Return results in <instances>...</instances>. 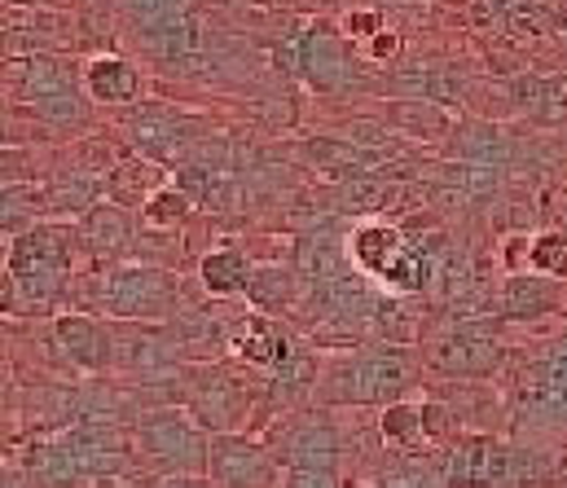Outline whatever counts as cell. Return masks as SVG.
Segmentation results:
<instances>
[{"instance_id":"27","label":"cell","mask_w":567,"mask_h":488,"mask_svg":"<svg viewBox=\"0 0 567 488\" xmlns=\"http://www.w3.org/2000/svg\"><path fill=\"white\" fill-rule=\"evenodd\" d=\"M343 27H348V35H357V40H374V35H379V13H374V9H357V13L343 18Z\"/></svg>"},{"instance_id":"26","label":"cell","mask_w":567,"mask_h":488,"mask_svg":"<svg viewBox=\"0 0 567 488\" xmlns=\"http://www.w3.org/2000/svg\"><path fill=\"white\" fill-rule=\"evenodd\" d=\"M278 488H348L339 471H282Z\"/></svg>"},{"instance_id":"11","label":"cell","mask_w":567,"mask_h":488,"mask_svg":"<svg viewBox=\"0 0 567 488\" xmlns=\"http://www.w3.org/2000/svg\"><path fill=\"white\" fill-rule=\"evenodd\" d=\"M567 427V330L519 383V427Z\"/></svg>"},{"instance_id":"7","label":"cell","mask_w":567,"mask_h":488,"mask_svg":"<svg viewBox=\"0 0 567 488\" xmlns=\"http://www.w3.org/2000/svg\"><path fill=\"white\" fill-rule=\"evenodd\" d=\"M278 458L282 471H339L343 467V432L330 414L321 409H290L282 423L274 427V436L265 440Z\"/></svg>"},{"instance_id":"22","label":"cell","mask_w":567,"mask_h":488,"mask_svg":"<svg viewBox=\"0 0 567 488\" xmlns=\"http://www.w3.org/2000/svg\"><path fill=\"white\" fill-rule=\"evenodd\" d=\"M361 488H444V458L431 467L423 463L419 454H410V458H396V467L388 471V476H379V480H370V485Z\"/></svg>"},{"instance_id":"16","label":"cell","mask_w":567,"mask_h":488,"mask_svg":"<svg viewBox=\"0 0 567 488\" xmlns=\"http://www.w3.org/2000/svg\"><path fill=\"white\" fill-rule=\"evenodd\" d=\"M84 93L102 106H128L142 93V71L120 53H97L84 66Z\"/></svg>"},{"instance_id":"28","label":"cell","mask_w":567,"mask_h":488,"mask_svg":"<svg viewBox=\"0 0 567 488\" xmlns=\"http://www.w3.org/2000/svg\"><path fill=\"white\" fill-rule=\"evenodd\" d=\"M154 488H216L212 476H172V480H158Z\"/></svg>"},{"instance_id":"9","label":"cell","mask_w":567,"mask_h":488,"mask_svg":"<svg viewBox=\"0 0 567 488\" xmlns=\"http://www.w3.org/2000/svg\"><path fill=\"white\" fill-rule=\"evenodd\" d=\"M207 476L216 488H278L282 485V467L274 458V449L247 432L234 436H212V454H207Z\"/></svg>"},{"instance_id":"24","label":"cell","mask_w":567,"mask_h":488,"mask_svg":"<svg viewBox=\"0 0 567 488\" xmlns=\"http://www.w3.org/2000/svg\"><path fill=\"white\" fill-rule=\"evenodd\" d=\"M528 264H533V273H546V278L567 282V229L537 233L528 242Z\"/></svg>"},{"instance_id":"14","label":"cell","mask_w":567,"mask_h":488,"mask_svg":"<svg viewBox=\"0 0 567 488\" xmlns=\"http://www.w3.org/2000/svg\"><path fill=\"white\" fill-rule=\"evenodd\" d=\"M299 71L312 80V89L334 93L339 84H348L352 66H348V49L330 27H312L299 35Z\"/></svg>"},{"instance_id":"19","label":"cell","mask_w":567,"mask_h":488,"mask_svg":"<svg viewBox=\"0 0 567 488\" xmlns=\"http://www.w3.org/2000/svg\"><path fill=\"white\" fill-rule=\"evenodd\" d=\"M299 269L295 264H260L256 278H251V291H247V304L251 313H265V318H286L299 300Z\"/></svg>"},{"instance_id":"10","label":"cell","mask_w":567,"mask_h":488,"mask_svg":"<svg viewBox=\"0 0 567 488\" xmlns=\"http://www.w3.org/2000/svg\"><path fill=\"white\" fill-rule=\"evenodd\" d=\"M53 347L66 370L102 378L115 370V322L93 313H58L53 318Z\"/></svg>"},{"instance_id":"13","label":"cell","mask_w":567,"mask_h":488,"mask_svg":"<svg viewBox=\"0 0 567 488\" xmlns=\"http://www.w3.org/2000/svg\"><path fill=\"white\" fill-rule=\"evenodd\" d=\"M564 309V282L533 273V269H511L497 287V318L502 322H537Z\"/></svg>"},{"instance_id":"5","label":"cell","mask_w":567,"mask_h":488,"mask_svg":"<svg viewBox=\"0 0 567 488\" xmlns=\"http://www.w3.org/2000/svg\"><path fill=\"white\" fill-rule=\"evenodd\" d=\"M133 445H137L142 467L154 471L158 480L207 476L212 436L189 418L185 405H150V409H142V418L133 427Z\"/></svg>"},{"instance_id":"29","label":"cell","mask_w":567,"mask_h":488,"mask_svg":"<svg viewBox=\"0 0 567 488\" xmlns=\"http://www.w3.org/2000/svg\"><path fill=\"white\" fill-rule=\"evenodd\" d=\"M396 49H401V44H396L392 35H379V40H374V53H379V58H383V53H396Z\"/></svg>"},{"instance_id":"4","label":"cell","mask_w":567,"mask_h":488,"mask_svg":"<svg viewBox=\"0 0 567 488\" xmlns=\"http://www.w3.org/2000/svg\"><path fill=\"white\" fill-rule=\"evenodd\" d=\"M93 309L111 322L167 325L181 313V282L163 264H115L93 278Z\"/></svg>"},{"instance_id":"6","label":"cell","mask_w":567,"mask_h":488,"mask_svg":"<svg viewBox=\"0 0 567 488\" xmlns=\"http://www.w3.org/2000/svg\"><path fill=\"white\" fill-rule=\"evenodd\" d=\"M426 374L449 383H484L506 365V330L502 318H462L426 339Z\"/></svg>"},{"instance_id":"8","label":"cell","mask_w":567,"mask_h":488,"mask_svg":"<svg viewBox=\"0 0 567 488\" xmlns=\"http://www.w3.org/2000/svg\"><path fill=\"white\" fill-rule=\"evenodd\" d=\"M444 488H515V445L497 432H462L444 449Z\"/></svg>"},{"instance_id":"2","label":"cell","mask_w":567,"mask_h":488,"mask_svg":"<svg viewBox=\"0 0 567 488\" xmlns=\"http://www.w3.org/2000/svg\"><path fill=\"white\" fill-rule=\"evenodd\" d=\"M75 238L66 225H31L9 242L4 256V313L13 309H53L71 287Z\"/></svg>"},{"instance_id":"23","label":"cell","mask_w":567,"mask_h":488,"mask_svg":"<svg viewBox=\"0 0 567 488\" xmlns=\"http://www.w3.org/2000/svg\"><path fill=\"white\" fill-rule=\"evenodd\" d=\"M189 194L185 189H176V185H163L150 203H145V225L150 229H158V233H167V229H181L185 225V216H189Z\"/></svg>"},{"instance_id":"1","label":"cell","mask_w":567,"mask_h":488,"mask_svg":"<svg viewBox=\"0 0 567 488\" xmlns=\"http://www.w3.org/2000/svg\"><path fill=\"white\" fill-rule=\"evenodd\" d=\"M419 383V365L410 347H348L321 361L312 405L317 409H388L410 401Z\"/></svg>"},{"instance_id":"3","label":"cell","mask_w":567,"mask_h":488,"mask_svg":"<svg viewBox=\"0 0 567 488\" xmlns=\"http://www.w3.org/2000/svg\"><path fill=\"white\" fill-rule=\"evenodd\" d=\"M181 405L207 436H234L256 414V378L247 365L194 361L181 370Z\"/></svg>"},{"instance_id":"12","label":"cell","mask_w":567,"mask_h":488,"mask_svg":"<svg viewBox=\"0 0 567 488\" xmlns=\"http://www.w3.org/2000/svg\"><path fill=\"white\" fill-rule=\"evenodd\" d=\"M308 343L282 322V318H265V313H247L238 334H234V356L247 365V370H282L286 361H295Z\"/></svg>"},{"instance_id":"18","label":"cell","mask_w":567,"mask_h":488,"mask_svg":"<svg viewBox=\"0 0 567 488\" xmlns=\"http://www.w3.org/2000/svg\"><path fill=\"white\" fill-rule=\"evenodd\" d=\"M128 133H133V142L142 146L150 163H172L181 142H185V120L172 115L167 106H145V111L133 115Z\"/></svg>"},{"instance_id":"25","label":"cell","mask_w":567,"mask_h":488,"mask_svg":"<svg viewBox=\"0 0 567 488\" xmlns=\"http://www.w3.org/2000/svg\"><path fill=\"white\" fill-rule=\"evenodd\" d=\"M124 9H128V18L137 22L142 35L167 27V22H176V18H185V13H194L189 0H124Z\"/></svg>"},{"instance_id":"21","label":"cell","mask_w":567,"mask_h":488,"mask_svg":"<svg viewBox=\"0 0 567 488\" xmlns=\"http://www.w3.org/2000/svg\"><path fill=\"white\" fill-rule=\"evenodd\" d=\"M111 203L120 207H145L163 185H158V163L150 159H124L111 172Z\"/></svg>"},{"instance_id":"17","label":"cell","mask_w":567,"mask_h":488,"mask_svg":"<svg viewBox=\"0 0 567 488\" xmlns=\"http://www.w3.org/2000/svg\"><path fill=\"white\" fill-rule=\"evenodd\" d=\"M251 278H256V264L243 247H216L198 260V282L212 300H238L251 291Z\"/></svg>"},{"instance_id":"31","label":"cell","mask_w":567,"mask_h":488,"mask_svg":"<svg viewBox=\"0 0 567 488\" xmlns=\"http://www.w3.org/2000/svg\"><path fill=\"white\" fill-rule=\"evenodd\" d=\"M97 488H133V485H97Z\"/></svg>"},{"instance_id":"20","label":"cell","mask_w":567,"mask_h":488,"mask_svg":"<svg viewBox=\"0 0 567 488\" xmlns=\"http://www.w3.org/2000/svg\"><path fill=\"white\" fill-rule=\"evenodd\" d=\"M379 440H383L388 449H396L401 458H410V454L426 449L431 440H426L423 401H401V405H388V409L379 414Z\"/></svg>"},{"instance_id":"15","label":"cell","mask_w":567,"mask_h":488,"mask_svg":"<svg viewBox=\"0 0 567 488\" xmlns=\"http://www.w3.org/2000/svg\"><path fill=\"white\" fill-rule=\"evenodd\" d=\"M84 247H89V256H93L102 269L124 264V256L133 251V220H128V207H120V203H97V207L84 216Z\"/></svg>"},{"instance_id":"30","label":"cell","mask_w":567,"mask_h":488,"mask_svg":"<svg viewBox=\"0 0 567 488\" xmlns=\"http://www.w3.org/2000/svg\"><path fill=\"white\" fill-rule=\"evenodd\" d=\"M4 488H31V485H27L22 471H4Z\"/></svg>"}]
</instances>
